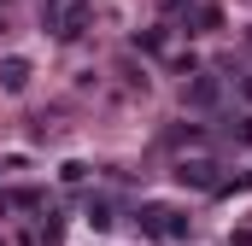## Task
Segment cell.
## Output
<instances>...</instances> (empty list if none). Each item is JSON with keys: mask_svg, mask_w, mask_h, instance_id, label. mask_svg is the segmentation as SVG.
I'll use <instances>...</instances> for the list:
<instances>
[{"mask_svg": "<svg viewBox=\"0 0 252 246\" xmlns=\"http://www.w3.org/2000/svg\"><path fill=\"white\" fill-rule=\"evenodd\" d=\"M182 182H193V187H211V164H199V158H193V164H182Z\"/></svg>", "mask_w": 252, "mask_h": 246, "instance_id": "cell-1", "label": "cell"}, {"mask_svg": "<svg viewBox=\"0 0 252 246\" xmlns=\"http://www.w3.org/2000/svg\"><path fill=\"white\" fill-rule=\"evenodd\" d=\"M24 76H30V64H24V59L6 64V88H24Z\"/></svg>", "mask_w": 252, "mask_h": 246, "instance_id": "cell-2", "label": "cell"}, {"mask_svg": "<svg viewBox=\"0 0 252 246\" xmlns=\"http://www.w3.org/2000/svg\"><path fill=\"white\" fill-rule=\"evenodd\" d=\"M217 100V82H193V106H211Z\"/></svg>", "mask_w": 252, "mask_h": 246, "instance_id": "cell-3", "label": "cell"}]
</instances>
